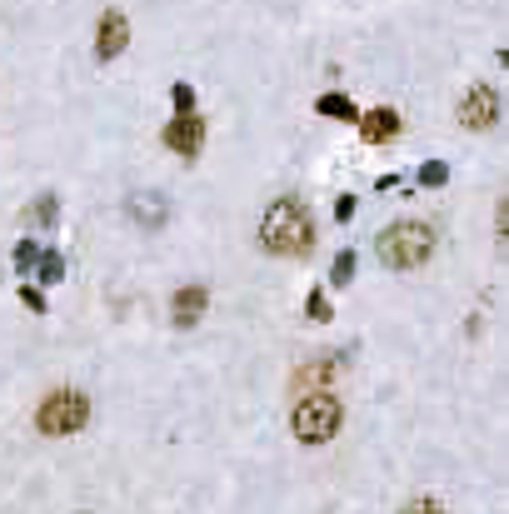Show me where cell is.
I'll use <instances>...</instances> for the list:
<instances>
[{
  "instance_id": "cell-1",
  "label": "cell",
  "mask_w": 509,
  "mask_h": 514,
  "mask_svg": "<svg viewBox=\"0 0 509 514\" xmlns=\"http://www.w3.org/2000/svg\"><path fill=\"white\" fill-rule=\"evenodd\" d=\"M260 245L270 255H310L315 245V225H310V210L295 200V195H280L265 220H260Z\"/></svg>"
},
{
  "instance_id": "cell-2",
  "label": "cell",
  "mask_w": 509,
  "mask_h": 514,
  "mask_svg": "<svg viewBox=\"0 0 509 514\" xmlns=\"http://www.w3.org/2000/svg\"><path fill=\"white\" fill-rule=\"evenodd\" d=\"M375 250L390 270H420L435 255V230L425 220H395L390 230H380Z\"/></svg>"
},
{
  "instance_id": "cell-3",
  "label": "cell",
  "mask_w": 509,
  "mask_h": 514,
  "mask_svg": "<svg viewBox=\"0 0 509 514\" xmlns=\"http://www.w3.org/2000/svg\"><path fill=\"white\" fill-rule=\"evenodd\" d=\"M85 420H90V400L80 395V390H50L45 400H40V410H35V430L45 435V440H65V435H75V430H85Z\"/></svg>"
},
{
  "instance_id": "cell-4",
  "label": "cell",
  "mask_w": 509,
  "mask_h": 514,
  "mask_svg": "<svg viewBox=\"0 0 509 514\" xmlns=\"http://www.w3.org/2000/svg\"><path fill=\"white\" fill-rule=\"evenodd\" d=\"M290 425H295V440H300V445H325V440L340 435L345 410H340L335 395H315V390H305L300 405H295V420H290Z\"/></svg>"
},
{
  "instance_id": "cell-5",
  "label": "cell",
  "mask_w": 509,
  "mask_h": 514,
  "mask_svg": "<svg viewBox=\"0 0 509 514\" xmlns=\"http://www.w3.org/2000/svg\"><path fill=\"white\" fill-rule=\"evenodd\" d=\"M495 120H500V95H495V85H475V90L460 100V125H465V130H495Z\"/></svg>"
},
{
  "instance_id": "cell-6",
  "label": "cell",
  "mask_w": 509,
  "mask_h": 514,
  "mask_svg": "<svg viewBox=\"0 0 509 514\" xmlns=\"http://www.w3.org/2000/svg\"><path fill=\"white\" fill-rule=\"evenodd\" d=\"M165 150H175V155H185V160H195L200 155V145H205V125H200V115L195 110H185V115H175L170 125H165Z\"/></svg>"
},
{
  "instance_id": "cell-7",
  "label": "cell",
  "mask_w": 509,
  "mask_h": 514,
  "mask_svg": "<svg viewBox=\"0 0 509 514\" xmlns=\"http://www.w3.org/2000/svg\"><path fill=\"white\" fill-rule=\"evenodd\" d=\"M125 45H130V20L120 10H105L95 25V60H115Z\"/></svg>"
},
{
  "instance_id": "cell-8",
  "label": "cell",
  "mask_w": 509,
  "mask_h": 514,
  "mask_svg": "<svg viewBox=\"0 0 509 514\" xmlns=\"http://www.w3.org/2000/svg\"><path fill=\"white\" fill-rule=\"evenodd\" d=\"M125 215H130L135 225H145V230H160V225L170 220V200H165L160 190H135V195L125 200Z\"/></svg>"
},
{
  "instance_id": "cell-9",
  "label": "cell",
  "mask_w": 509,
  "mask_h": 514,
  "mask_svg": "<svg viewBox=\"0 0 509 514\" xmlns=\"http://www.w3.org/2000/svg\"><path fill=\"white\" fill-rule=\"evenodd\" d=\"M205 305H210V295H205L200 285H185V290H175V300H170V325H180V330L200 325Z\"/></svg>"
},
{
  "instance_id": "cell-10",
  "label": "cell",
  "mask_w": 509,
  "mask_h": 514,
  "mask_svg": "<svg viewBox=\"0 0 509 514\" xmlns=\"http://www.w3.org/2000/svg\"><path fill=\"white\" fill-rule=\"evenodd\" d=\"M360 135H365V145H385V140L400 135V115H395L390 105H380V110L360 115Z\"/></svg>"
},
{
  "instance_id": "cell-11",
  "label": "cell",
  "mask_w": 509,
  "mask_h": 514,
  "mask_svg": "<svg viewBox=\"0 0 509 514\" xmlns=\"http://www.w3.org/2000/svg\"><path fill=\"white\" fill-rule=\"evenodd\" d=\"M330 380H340V360H335V355L310 360V365L295 370V390H300V395H305V390H320V385H330Z\"/></svg>"
},
{
  "instance_id": "cell-12",
  "label": "cell",
  "mask_w": 509,
  "mask_h": 514,
  "mask_svg": "<svg viewBox=\"0 0 509 514\" xmlns=\"http://www.w3.org/2000/svg\"><path fill=\"white\" fill-rule=\"evenodd\" d=\"M315 110H320L325 120H360V110H355V100H350V95H340V90H330V95H320V100H315Z\"/></svg>"
},
{
  "instance_id": "cell-13",
  "label": "cell",
  "mask_w": 509,
  "mask_h": 514,
  "mask_svg": "<svg viewBox=\"0 0 509 514\" xmlns=\"http://www.w3.org/2000/svg\"><path fill=\"white\" fill-rule=\"evenodd\" d=\"M30 270H35V275H40V285H55V280H60V275H65V255H60V250H40V255H35V265H30Z\"/></svg>"
},
{
  "instance_id": "cell-14",
  "label": "cell",
  "mask_w": 509,
  "mask_h": 514,
  "mask_svg": "<svg viewBox=\"0 0 509 514\" xmlns=\"http://www.w3.org/2000/svg\"><path fill=\"white\" fill-rule=\"evenodd\" d=\"M355 280V255L345 250V255H335V265H330V285H350Z\"/></svg>"
},
{
  "instance_id": "cell-15",
  "label": "cell",
  "mask_w": 509,
  "mask_h": 514,
  "mask_svg": "<svg viewBox=\"0 0 509 514\" xmlns=\"http://www.w3.org/2000/svg\"><path fill=\"white\" fill-rule=\"evenodd\" d=\"M170 100H175V115H185V110H195V85H185V80H175V85H170Z\"/></svg>"
},
{
  "instance_id": "cell-16",
  "label": "cell",
  "mask_w": 509,
  "mask_h": 514,
  "mask_svg": "<svg viewBox=\"0 0 509 514\" xmlns=\"http://www.w3.org/2000/svg\"><path fill=\"white\" fill-rule=\"evenodd\" d=\"M30 215H35V220H40V225H55V215H60V200H55V195H50V190H45V195H40V200H35V210H30Z\"/></svg>"
},
{
  "instance_id": "cell-17",
  "label": "cell",
  "mask_w": 509,
  "mask_h": 514,
  "mask_svg": "<svg viewBox=\"0 0 509 514\" xmlns=\"http://www.w3.org/2000/svg\"><path fill=\"white\" fill-rule=\"evenodd\" d=\"M420 180H425V185H445V180H450V165H445V160H430V165L420 170Z\"/></svg>"
},
{
  "instance_id": "cell-18",
  "label": "cell",
  "mask_w": 509,
  "mask_h": 514,
  "mask_svg": "<svg viewBox=\"0 0 509 514\" xmlns=\"http://www.w3.org/2000/svg\"><path fill=\"white\" fill-rule=\"evenodd\" d=\"M330 315H335V310H330V300H325V290H315V295H310V320H315V325H325Z\"/></svg>"
},
{
  "instance_id": "cell-19",
  "label": "cell",
  "mask_w": 509,
  "mask_h": 514,
  "mask_svg": "<svg viewBox=\"0 0 509 514\" xmlns=\"http://www.w3.org/2000/svg\"><path fill=\"white\" fill-rule=\"evenodd\" d=\"M35 255H40V250H35V245H30V240H20V245H15V270H20V275H25V270H30V265H35Z\"/></svg>"
},
{
  "instance_id": "cell-20",
  "label": "cell",
  "mask_w": 509,
  "mask_h": 514,
  "mask_svg": "<svg viewBox=\"0 0 509 514\" xmlns=\"http://www.w3.org/2000/svg\"><path fill=\"white\" fill-rule=\"evenodd\" d=\"M400 514H445V510H440L435 500H410V505H405Z\"/></svg>"
},
{
  "instance_id": "cell-21",
  "label": "cell",
  "mask_w": 509,
  "mask_h": 514,
  "mask_svg": "<svg viewBox=\"0 0 509 514\" xmlns=\"http://www.w3.org/2000/svg\"><path fill=\"white\" fill-rule=\"evenodd\" d=\"M350 215H355V195H340L335 200V220H350Z\"/></svg>"
},
{
  "instance_id": "cell-22",
  "label": "cell",
  "mask_w": 509,
  "mask_h": 514,
  "mask_svg": "<svg viewBox=\"0 0 509 514\" xmlns=\"http://www.w3.org/2000/svg\"><path fill=\"white\" fill-rule=\"evenodd\" d=\"M20 300H25L35 315H45V300H40V290H20Z\"/></svg>"
}]
</instances>
